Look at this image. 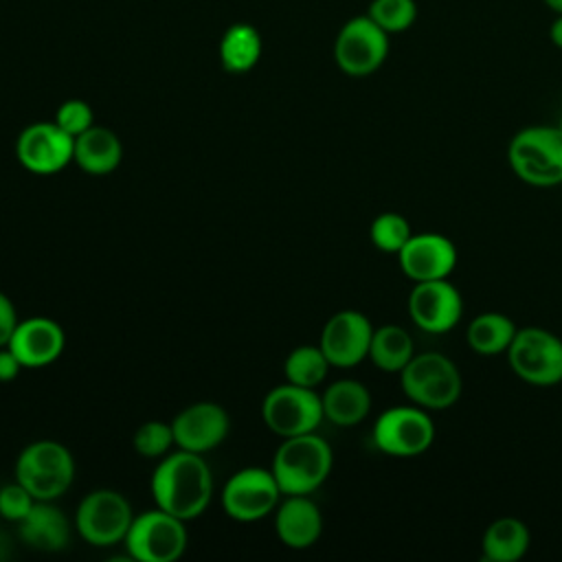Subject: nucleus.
I'll use <instances>...</instances> for the list:
<instances>
[{
  "label": "nucleus",
  "mask_w": 562,
  "mask_h": 562,
  "mask_svg": "<svg viewBox=\"0 0 562 562\" xmlns=\"http://www.w3.org/2000/svg\"><path fill=\"white\" fill-rule=\"evenodd\" d=\"M549 40L558 50H562V13H553V20L549 24Z\"/></svg>",
  "instance_id": "obj_35"
},
{
  "label": "nucleus",
  "mask_w": 562,
  "mask_h": 562,
  "mask_svg": "<svg viewBox=\"0 0 562 562\" xmlns=\"http://www.w3.org/2000/svg\"><path fill=\"white\" fill-rule=\"evenodd\" d=\"M457 246L439 233L411 235V239L397 252L402 272L415 283L448 279L457 266Z\"/></svg>",
  "instance_id": "obj_16"
},
{
  "label": "nucleus",
  "mask_w": 562,
  "mask_h": 562,
  "mask_svg": "<svg viewBox=\"0 0 562 562\" xmlns=\"http://www.w3.org/2000/svg\"><path fill=\"white\" fill-rule=\"evenodd\" d=\"M329 367L331 364L318 345H301L292 349L283 364L288 382L310 389H316L327 378Z\"/></svg>",
  "instance_id": "obj_27"
},
{
  "label": "nucleus",
  "mask_w": 562,
  "mask_h": 562,
  "mask_svg": "<svg viewBox=\"0 0 562 562\" xmlns=\"http://www.w3.org/2000/svg\"><path fill=\"white\" fill-rule=\"evenodd\" d=\"M22 167L33 173H55L64 169L75 154V138L53 123H33L22 130L15 143Z\"/></svg>",
  "instance_id": "obj_15"
},
{
  "label": "nucleus",
  "mask_w": 562,
  "mask_h": 562,
  "mask_svg": "<svg viewBox=\"0 0 562 562\" xmlns=\"http://www.w3.org/2000/svg\"><path fill=\"white\" fill-rule=\"evenodd\" d=\"M435 441V424L417 404L386 408L373 424V443L391 457L424 454Z\"/></svg>",
  "instance_id": "obj_10"
},
{
  "label": "nucleus",
  "mask_w": 562,
  "mask_h": 562,
  "mask_svg": "<svg viewBox=\"0 0 562 562\" xmlns=\"http://www.w3.org/2000/svg\"><path fill=\"white\" fill-rule=\"evenodd\" d=\"M542 4L553 13H562V0H542Z\"/></svg>",
  "instance_id": "obj_36"
},
{
  "label": "nucleus",
  "mask_w": 562,
  "mask_h": 562,
  "mask_svg": "<svg viewBox=\"0 0 562 562\" xmlns=\"http://www.w3.org/2000/svg\"><path fill=\"white\" fill-rule=\"evenodd\" d=\"M415 356V342L411 334L400 325H382L373 329L369 358L386 373H400Z\"/></svg>",
  "instance_id": "obj_25"
},
{
  "label": "nucleus",
  "mask_w": 562,
  "mask_h": 562,
  "mask_svg": "<svg viewBox=\"0 0 562 562\" xmlns=\"http://www.w3.org/2000/svg\"><path fill=\"white\" fill-rule=\"evenodd\" d=\"M531 544L529 527L514 516L496 518L487 525L481 549L485 562H518Z\"/></svg>",
  "instance_id": "obj_23"
},
{
  "label": "nucleus",
  "mask_w": 562,
  "mask_h": 562,
  "mask_svg": "<svg viewBox=\"0 0 562 562\" xmlns=\"http://www.w3.org/2000/svg\"><path fill=\"white\" fill-rule=\"evenodd\" d=\"M18 533L31 549L55 553L68 544L70 525L53 501H35L31 512L18 522Z\"/></svg>",
  "instance_id": "obj_20"
},
{
  "label": "nucleus",
  "mask_w": 562,
  "mask_h": 562,
  "mask_svg": "<svg viewBox=\"0 0 562 562\" xmlns=\"http://www.w3.org/2000/svg\"><path fill=\"white\" fill-rule=\"evenodd\" d=\"M35 505V496L20 483H9L0 490V516L13 522H20L31 507Z\"/></svg>",
  "instance_id": "obj_32"
},
{
  "label": "nucleus",
  "mask_w": 562,
  "mask_h": 562,
  "mask_svg": "<svg viewBox=\"0 0 562 562\" xmlns=\"http://www.w3.org/2000/svg\"><path fill=\"white\" fill-rule=\"evenodd\" d=\"M132 520V507L116 490H92L81 498L75 514L79 536L94 547H110L125 540Z\"/></svg>",
  "instance_id": "obj_11"
},
{
  "label": "nucleus",
  "mask_w": 562,
  "mask_h": 562,
  "mask_svg": "<svg viewBox=\"0 0 562 562\" xmlns=\"http://www.w3.org/2000/svg\"><path fill=\"white\" fill-rule=\"evenodd\" d=\"M123 542L138 562H173L187 549L184 520L160 507L149 509L134 516Z\"/></svg>",
  "instance_id": "obj_8"
},
{
  "label": "nucleus",
  "mask_w": 562,
  "mask_h": 562,
  "mask_svg": "<svg viewBox=\"0 0 562 562\" xmlns=\"http://www.w3.org/2000/svg\"><path fill=\"white\" fill-rule=\"evenodd\" d=\"M132 443H134V448L140 457L158 459L171 448V443H176L173 428H171V424H165V422H158V419L145 422L134 432Z\"/></svg>",
  "instance_id": "obj_30"
},
{
  "label": "nucleus",
  "mask_w": 562,
  "mask_h": 562,
  "mask_svg": "<svg viewBox=\"0 0 562 562\" xmlns=\"http://www.w3.org/2000/svg\"><path fill=\"white\" fill-rule=\"evenodd\" d=\"M367 15L389 35H397L417 22L419 9L415 0H371Z\"/></svg>",
  "instance_id": "obj_28"
},
{
  "label": "nucleus",
  "mask_w": 562,
  "mask_h": 562,
  "mask_svg": "<svg viewBox=\"0 0 562 562\" xmlns=\"http://www.w3.org/2000/svg\"><path fill=\"white\" fill-rule=\"evenodd\" d=\"M261 55V37L250 24H233L220 42L222 66L231 72L250 70Z\"/></svg>",
  "instance_id": "obj_26"
},
{
  "label": "nucleus",
  "mask_w": 562,
  "mask_h": 562,
  "mask_svg": "<svg viewBox=\"0 0 562 562\" xmlns=\"http://www.w3.org/2000/svg\"><path fill=\"white\" fill-rule=\"evenodd\" d=\"M22 367L24 364L20 362V358L9 347H0V382L15 380Z\"/></svg>",
  "instance_id": "obj_34"
},
{
  "label": "nucleus",
  "mask_w": 562,
  "mask_h": 562,
  "mask_svg": "<svg viewBox=\"0 0 562 562\" xmlns=\"http://www.w3.org/2000/svg\"><path fill=\"white\" fill-rule=\"evenodd\" d=\"M400 384L404 395L426 411H446L454 406L463 391L459 367L439 351L415 353L400 371Z\"/></svg>",
  "instance_id": "obj_4"
},
{
  "label": "nucleus",
  "mask_w": 562,
  "mask_h": 562,
  "mask_svg": "<svg viewBox=\"0 0 562 562\" xmlns=\"http://www.w3.org/2000/svg\"><path fill=\"white\" fill-rule=\"evenodd\" d=\"M66 334L61 325L46 316H33L18 323L9 349L20 358V362L29 369L46 367L57 360L64 351Z\"/></svg>",
  "instance_id": "obj_18"
},
{
  "label": "nucleus",
  "mask_w": 562,
  "mask_h": 562,
  "mask_svg": "<svg viewBox=\"0 0 562 562\" xmlns=\"http://www.w3.org/2000/svg\"><path fill=\"white\" fill-rule=\"evenodd\" d=\"M18 314H15V305L11 303V299L0 292V347H7L15 327H18Z\"/></svg>",
  "instance_id": "obj_33"
},
{
  "label": "nucleus",
  "mask_w": 562,
  "mask_h": 562,
  "mask_svg": "<svg viewBox=\"0 0 562 562\" xmlns=\"http://www.w3.org/2000/svg\"><path fill=\"white\" fill-rule=\"evenodd\" d=\"M555 125H558V127H560V130H562V116H560V119H558V123H555Z\"/></svg>",
  "instance_id": "obj_37"
},
{
  "label": "nucleus",
  "mask_w": 562,
  "mask_h": 562,
  "mask_svg": "<svg viewBox=\"0 0 562 562\" xmlns=\"http://www.w3.org/2000/svg\"><path fill=\"white\" fill-rule=\"evenodd\" d=\"M151 494L160 509L191 520L200 516L213 496L209 463L198 452L178 450L165 457L151 476Z\"/></svg>",
  "instance_id": "obj_1"
},
{
  "label": "nucleus",
  "mask_w": 562,
  "mask_h": 562,
  "mask_svg": "<svg viewBox=\"0 0 562 562\" xmlns=\"http://www.w3.org/2000/svg\"><path fill=\"white\" fill-rule=\"evenodd\" d=\"M281 496V487L266 468H244L235 472L224 490H222V505L226 514L235 520L250 522L268 516Z\"/></svg>",
  "instance_id": "obj_12"
},
{
  "label": "nucleus",
  "mask_w": 562,
  "mask_h": 562,
  "mask_svg": "<svg viewBox=\"0 0 562 562\" xmlns=\"http://www.w3.org/2000/svg\"><path fill=\"white\" fill-rule=\"evenodd\" d=\"M512 171L531 187L562 182V130L558 125H529L516 132L507 145Z\"/></svg>",
  "instance_id": "obj_3"
},
{
  "label": "nucleus",
  "mask_w": 562,
  "mask_h": 562,
  "mask_svg": "<svg viewBox=\"0 0 562 562\" xmlns=\"http://www.w3.org/2000/svg\"><path fill=\"white\" fill-rule=\"evenodd\" d=\"M406 305L411 321L428 334H446L463 316L461 292L448 279L417 281Z\"/></svg>",
  "instance_id": "obj_13"
},
{
  "label": "nucleus",
  "mask_w": 562,
  "mask_h": 562,
  "mask_svg": "<svg viewBox=\"0 0 562 562\" xmlns=\"http://www.w3.org/2000/svg\"><path fill=\"white\" fill-rule=\"evenodd\" d=\"M274 527L285 547L307 549L321 538L323 516L307 494H292L279 505Z\"/></svg>",
  "instance_id": "obj_19"
},
{
  "label": "nucleus",
  "mask_w": 562,
  "mask_h": 562,
  "mask_svg": "<svg viewBox=\"0 0 562 562\" xmlns=\"http://www.w3.org/2000/svg\"><path fill=\"white\" fill-rule=\"evenodd\" d=\"M228 415L215 402H195L180 411L171 422L173 439L182 450L206 452L220 446L228 435Z\"/></svg>",
  "instance_id": "obj_17"
},
{
  "label": "nucleus",
  "mask_w": 562,
  "mask_h": 562,
  "mask_svg": "<svg viewBox=\"0 0 562 562\" xmlns=\"http://www.w3.org/2000/svg\"><path fill=\"white\" fill-rule=\"evenodd\" d=\"M371 321L358 310H340L329 316L321 331L318 347L331 367H356L369 358V345L373 336Z\"/></svg>",
  "instance_id": "obj_14"
},
{
  "label": "nucleus",
  "mask_w": 562,
  "mask_h": 562,
  "mask_svg": "<svg viewBox=\"0 0 562 562\" xmlns=\"http://www.w3.org/2000/svg\"><path fill=\"white\" fill-rule=\"evenodd\" d=\"M516 331L518 327L509 316L501 312H481L470 321L465 342L479 356H498L507 353Z\"/></svg>",
  "instance_id": "obj_24"
},
{
  "label": "nucleus",
  "mask_w": 562,
  "mask_h": 562,
  "mask_svg": "<svg viewBox=\"0 0 562 562\" xmlns=\"http://www.w3.org/2000/svg\"><path fill=\"white\" fill-rule=\"evenodd\" d=\"M75 461L66 446L53 439L29 443L15 461V481H20L35 501H55L72 483Z\"/></svg>",
  "instance_id": "obj_5"
},
{
  "label": "nucleus",
  "mask_w": 562,
  "mask_h": 562,
  "mask_svg": "<svg viewBox=\"0 0 562 562\" xmlns=\"http://www.w3.org/2000/svg\"><path fill=\"white\" fill-rule=\"evenodd\" d=\"M261 417L266 426L279 437H296L314 432L323 422L321 395L310 386L281 384L274 386L261 404Z\"/></svg>",
  "instance_id": "obj_9"
},
{
  "label": "nucleus",
  "mask_w": 562,
  "mask_h": 562,
  "mask_svg": "<svg viewBox=\"0 0 562 562\" xmlns=\"http://www.w3.org/2000/svg\"><path fill=\"white\" fill-rule=\"evenodd\" d=\"M507 362L527 384L553 386L562 382V338L544 327H518Z\"/></svg>",
  "instance_id": "obj_6"
},
{
  "label": "nucleus",
  "mask_w": 562,
  "mask_h": 562,
  "mask_svg": "<svg viewBox=\"0 0 562 562\" xmlns=\"http://www.w3.org/2000/svg\"><path fill=\"white\" fill-rule=\"evenodd\" d=\"M323 415L336 426H356L371 411V393L369 389L351 378H342L331 382L321 395Z\"/></svg>",
  "instance_id": "obj_22"
},
{
  "label": "nucleus",
  "mask_w": 562,
  "mask_h": 562,
  "mask_svg": "<svg viewBox=\"0 0 562 562\" xmlns=\"http://www.w3.org/2000/svg\"><path fill=\"white\" fill-rule=\"evenodd\" d=\"M123 158V147L119 136L101 125L88 127L83 134L75 136L72 160L92 176H105L119 167Z\"/></svg>",
  "instance_id": "obj_21"
},
{
  "label": "nucleus",
  "mask_w": 562,
  "mask_h": 562,
  "mask_svg": "<svg viewBox=\"0 0 562 562\" xmlns=\"http://www.w3.org/2000/svg\"><path fill=\"white\" fill-rule=\"evenodd\" d=\"M391 50V35L367 13L349 18L334 40V61L349 77H369L382 68Z\"/></svg>",
  "instance_id": "obj_7"
},
{
  "label": "nucleus",
  "mask_w": 562,
  "mask_h": 562,
  "mask_svg": "<svg viewBox=\"0 0 562 562\" xmlns=\"http://www.w3.org/2000/svg\"><path fill=\"white\" fill-rule=\"evenodd\" d=\"M413 231L411 224L404 215L395 213V211H386L380 213L369 228V237L373 241V246L382 252H391L397 255L402 250V246L411 239Z\"/></svg>",
  "instance_id": "obj_29"
},
{
  "label": "nucleus",
  "mask_w": 562,
  "mask_h": 562,
  "mask_svg": "<svg viewBox=\"0 0 562 562\" xmlns=\"http://www.w3.org/2000/svg\"><path fill=\"white\" fill-rule=\"evenodd\" d=\"M92 121H94L92 110H90V105H88L86 101H81V99H68V101H64V103L57 108V112H55V123H57L64 132H68L72 138L79 136V134H83L88 127H92V125H94Z\"/></svg>",
  "instance_id": "obj_31"
},
{
  "label": "nucleus",
  "mask_w": 562,
  "mask_h": 562,
  "mask_svg": "<svg viewBox=\"0 0 562 562\" xmlns=\"http://www.w3.org/2000/svg\"><path fill=\"white\" fill-rule=\"evenodd\" d=\"M334 454L329 443L316 432L285 437L272 459V474L281 494H310L325 483Z\"/></svg>",
  "instance_id": "obj_2"
}]
</instances>
